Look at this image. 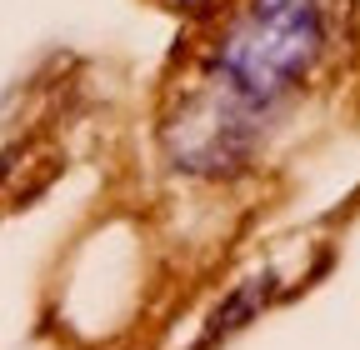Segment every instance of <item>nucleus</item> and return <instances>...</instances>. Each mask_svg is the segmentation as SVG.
Returning <instances> with one entry per match:
<instances>
[{
	"label": "nucleus",
	"mask_w": 360,
	"mask_h": 350,
	"mask_svg": "<svg viewBox=\"0 0 360 350\" xmlns=\"http://www.w3.org/2000/svg\"><path fill=\"white\" fill-rule=\"evenodd\" d=\"M265 295H270V280H245V285H236L231 295L220 300V311L205 320V330H200L195 350H210V345H220L225 335H236L245 320H255V311L265 305Z\"/></svg>",
	"instance_id": "nucleus-1"
}]
</instances>
